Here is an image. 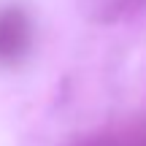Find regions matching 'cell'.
Listing matches in <instances>:
<instances>
[{
	"mask_svg": "<svg viewBox=\"0 0 146 146\" xmlns=\"http://www.w3.org/2000/svg\"><path fill=\"white\" fill-rule=\"evenodd\" d=\"M30 46V22L25 11L3 8L0 11V60L14 62Z\"/></svg>",
	"mask_w": 146,
	"mask_h": 146,
	"instance_id": "cell-1",
	"label": "cell"
}]
</instances>
